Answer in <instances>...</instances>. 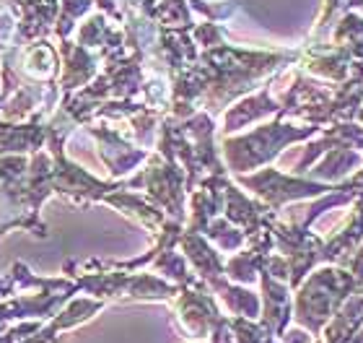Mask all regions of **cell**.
<instances>
[]
</instances>
